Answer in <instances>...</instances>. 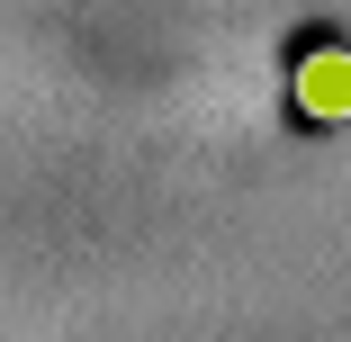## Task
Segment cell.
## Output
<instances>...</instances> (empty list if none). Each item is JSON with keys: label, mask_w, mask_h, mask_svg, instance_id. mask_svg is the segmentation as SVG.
Returning a JSON list of instances; mask_svg holds the SVG:
<instances>
[{"label": "cell", "mask_w": 351, "mask_h": 342, "mask_svg": "<svg viewBox=\"0 0 351 342\" xmlns=\"http://www.w3.org/2000/svg\"><path fill=\"white\" fill-rule=\"evenodd\" d=\"M289 99H298V117L342 126V117H351V45H315V54H298Z\"/></svg>", "instance_id": "1"}]
</instances>
